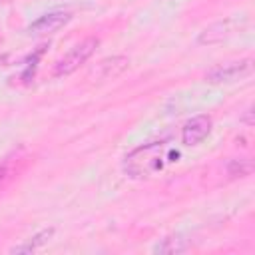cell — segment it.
Segmentation results:
<instances>
[{"mask_svg": "<svg viewBox=\"0 0 255 255\" xmlns=\"http://www.w3.org/2000/svg\"><path fill=\"white\" fill-rule=\"evenodd\" d=\"M179 243H181V239H177V237H167V239H163L161 243L155 245V251H157V253H173V251H181L183 245H179Z\"/></svg>", "mask_w": 255, "mask_h": 255, "instance_id": "obj_10", "label": "cell"}, {"mask_svg": "<svg viewBox=\"0 0 255 255\" xmlns=\"http://www.w3.org/2000/svg\"><path fill=\"white\" fill-rule=\"evenodd\" d=\"M129 60L126 56H112V58H106L102 62L96 64V68L90 72V78L96 82H102V80H110V78H116L120 76L126 68H128Z\"/></svg>", "mask_w": 255, "mask_h": 255, "instance_id": "obj_6", "label": "cell"}, {"mask_svg": "<svg viewBox=\"0 0 255 255\" xmlns=\"http://www.w3.org/2000/svg\"><path fill=\"white\" fill-rule=\"evenodd\" d=\"M70 20H72V14H70V12L54 10V12H48V14H42L40 18H36V20L28 26V34H32V36L54 34V32H58L60 28H64Z\"/></svg>", "mask_w": 255, "mask_h": 255, "instance_id": "obj_4", "label": "cell"}, {"mask_svg": "<svg viewBox=\"0 0 255 255\" xmlns=\"http://www.w3.org/2000/svg\"><path fill=\"white\" fill-rule=\"evenodd\" d=\"M98 44H100L98 38H86V40H82L80 44H76L68 54H64V56L56 62V66H54V76H68V74L76 72L82 64H86V62L92 58V54L96 52Z\"/></svg>", "mask_w": 255, "mask_h": 255, "instance_id": "obj_1", "label": "cell"}, {"mask_svg": "<svg viewBox=\"0 0 255 255\" xmlns=\"http://www.w3.org/2000/svg\"><path fill=\"white\" fill-rule=\"evenodd\" d=\"M247 22V18L243 16V18H237V16H231V18H225V20H219V22H215V24H211V26H207L201 34H199V38H197V42L199 44H217V42H221V40H225V38H229L237 28H241L243 24Z\"/></svg>", "mask_w": 255, "mask_h": 255, "instance_id": "obj_3", "label": "cell"}, {"mask_svg": "<svg viewBox=\"0 0 255 255\" xmlns=\"http://www.w3.org/2000/svg\"><path fill=\"white\" fill-rule=\"evenodd\" d=\"M52 235H54V229H52V227H50V229H42L40 233H36V235L28 241V245L14 247V249H12V253H32V251H36L38 247L46 245V243L52 239Z\"/></svg>", "mask_w": 255, "mask_h": 255, "instance_id": "obj_8", "label": "cell"}, {"mask_svg": "<svg viewBox=\"0 0 255 255\" xmlns=\"http://www.w3.org/2000/svg\"><path fill=\"white\" fill-rule=\"evenodd\" d=\"M211 131V118L209 116H195L189 122H185L181 129V141L185 145H197L201 143Z\"/></svg>", "mask_w": 255, "mask_h": 255, "instance_id": "obj_5", "label": "cell"}, {"mask_svg": "<svg viewBox=\"0 0 255 255\" xmlns=\"http://www.w3.org/2000/svg\"><path fill=\"white\" fill-rule=\"evenodd\" d=\"M227 171L231 177H245L253 171V161L249 157H239V159H231L227 165Z\"/></svg>", "mask_w": 255, "mask_h": 255, "instance_id": "obj_9", "label": "cell"}, {"mask_svg": "<svg viewBox=\"0 0 255 255\" xmlns=\"http://www.w3.org/2000/svg\"><path fill=\"white\" fill-rule=\"evenodd\" d=\"M251 114H253V110L249 108V110L245 112V116H243V122H245V124H249V126L253 124V116H251Z\"/></svg>", "mask_w": 255, "mask_h": 255, "instance_id": "obj_11", "label": "cell"}, {"mask_svg": "<svg viewBox=\"0 0 255 255\" xmlns=\"http://www.w3.org/2000/svg\"><path fill=\"white\" fill-rule=\"evenodd\" d=\"M20 163L22 159L18 155H12V157H6L2 163H0V189H4L8 183H12V179L18 175L20 171Z\"/></svg>", "mask_w": 255, "mask_h": 255, "instance_id": "obj_7", "label": "cell"}, {"mask_svg": "<svg viewBox=\"0 0 255 255\" xmlns=\"http://www.w3.org/2000/svg\"><path fill=\"white\" fill-rule=\"evenodd\" d=\"M253 72V60H237V62H227V64H217L207 70L205 80L209 84H223V82H237L247 78Z\"/></svg>", "mask_w": 255, "mask_h": 255, "instance_id": "obj_2", "label": "cell"}]
</instances>
